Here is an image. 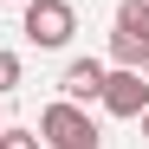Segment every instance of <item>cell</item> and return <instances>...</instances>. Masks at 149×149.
Listing matches in <instances>:
<instances>
[{"mask_svg":"<svg viewBox=\"0 0 149 149\" xmlns=\"http://www.w3.org/2000/svg\"><path fill=\"white\" fill-rule=\"evenodd\" d=\"M19 33L33 52H58L78 33V7L71 0H19Z\"/></svg>","mask_w":149,"mask_h":149,"instance_id":"obj_1","label":"cell"},{"mask_svg":"<svg viewBox=\"0 0 149 149\" xmlns=\"http://www.w3.org/2000/svg\"><path fill=\"white\" fill-rule=\"evenodd\" d=\"M39 149H97V123L84 104H71V97H58V104L39 110Z\"/></svg>","mask_w":149,"mask_h":149,"instance_id":"obj_2","label":"cell"},{"mask_svg":"<svg viewBox=\"0 0 149 149\" xmlns=\"http://www.w3.org/2000/svg\"><path fill=\"white\" fill-rule=\"evenodd\" d=\"M97 104H104V117H123V123H136L149 110V78L136 65H110L104 71V91H97Z\"/></svg>","mask_w":149,"mask_h":149,"instance_id":"obj_3","label":"cell"},{"mask_svg":"<svg viewBox=\"0 0 149 149\" xmlns=\"http://www.w3.org/2000/svg\"><path fill=\"white\" fill-rule=\"evenodd\" d=\"M149 52V0H123L110 19V65H143Z\"/></svg>","mask_w":149,"mask_h":149,"instance_id":"obj_4","label":"cell"},{"mask_svg":"<svg viewBox=\"0 0 149 149\" xmlns=\"http://www.w3.org/2000/svg\"><path fill=\"white\" fill-rule=\"evenodd\" d=\"M104 71H110V58H71V65H65V78H58V91L71 97V104H97Z\"/></svg>","mask_w":149,"mask_h":149,"instance_id":"obj_5","label":"cell"},{"mask_svg":"<svg viewBox=\"0 0 149 149\" xmlns=\"http://www.w3.org/2000/svg\"><path fill=\"white\" fill-rule=\"evenodd\" d=\"M7 91H19V52L0 45V97H7Z\"/></svg>","mask_w":149,"mask_h":149,"instance_id":"obj_6","label":"cell"},{"mask_svg":"<svg viewBox=\"0 0 149 149\" xmlns=\"http://www.w3.org/2000/svg\"><path fill=\"white\" fill-rule=\"evenodd\" d=\"M0 149H39V130H0Z\"/></svg>","mask_w":149,"mask_h":149,"instance_id":"obj_7","label":"cell"},{"mask_svg":"<svg viewBox=\"0 0 149 149\" xmlns=\"http://www.w3.org/2000/svg\"><path fill=\"white\" fill-rule=\"evenodd\" d=\"M136 71H143V78H149V52H143V65H136Z\"/></svg>","mask_w":149,"mask_h":149,"instance_id":"obj_8","label":"cell"},{"mask_svg":"<svg viewBox=\"0 0 149 149\" xmlns=\"http://www.w3.org/2000/svg\"><path fill=\"white\" fill-rule=\"evenodd\" d=\"M136 123H143V136H149V110H143V117H136Z\"/></svg>","mask_w":149,"mask_h":149,"instance_id":"obj_9","label":"cell"}]
</instances>
